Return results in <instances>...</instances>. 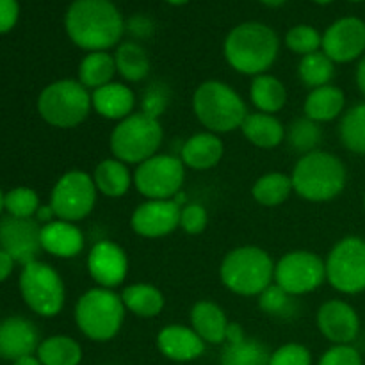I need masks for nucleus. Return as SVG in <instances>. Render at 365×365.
Segmentation results:
<instances>
[{
    "mask_svg": "<svg viewBox=\"0 0 365 365\" xmlns=\"http://www.w3.org/2000/svg\"><path fill=\"white\" fill-rule=\"evenodd\" d=\"M14 267V259L7 252L0 250V282H4L6 278H9V274L13 273Z\"/></svg>",
    "mask_w": 365,
    "mask_h": 365,
    "instance_id": "obj_48",
    "label": "nucleus"
},
{
    "mask_svg": "<svg viewBox=\"0 0 365 365\" xmlns=\"http://www.w3.org/2000/svg\"><path fill=\"white\" fill-rule=\"evenodd\" d=\"M93 182L96 185V191L102 192L109 198H120L127 195L130 185L134 184V177H130L127 164L118 159H106L95 168Z\"/></svg>",
    "mask_w": 365,
    "mask_h": 365,
    "instance_id": "obj_26",
    "label": "nucleus"
},
{
    "mask_svg": "<svg viewBox=\"0 0 365 365\" xmlns=\"http://www.w3.org/2000/svg\"><path fill=\"white\" fill-rule=\"evenodd\" d=\"M271 353L255 339H245L237 344H227L221 351V365H269Z\"/></svg>",
    "mask_w": 365,
    "mask_h": 365,
    "instance_id": "obj_34",
    "label": "nucleus"
},
{
    "mask_svg": "<svg viewBox=\"0 0 365 365\" xmlns=\"http://www.w3.org/2000/svg\"><path fill=\"white\" fill-rule=\"evenodd\" d=\"M341 141L349 152L365 155V103L351 107L341 121Z\"/></svg>",
    "mask_w": 365,
    "mask_h": 365,
    "instance_id": "obj_36",
    "label": "nucleus"
},
{
    "mask_svg": "<svg viewBox=\"0 0 365 365\" xmlns=\"http://www.w3.org/2000/svg\"><path fill=\"white\" fill-rule=\"evenodd\" d=\"M260 2L266 4V6H269V7H278V6H282V4L287 2V0H260Z\"/></svg>",
    "mask_w": 365,
    "mask_h": 365,
    "instance_id": "obj_52",
    "label": "nucleus"
},
{
    "mask_svg": "<svg viewBox=\"0 0 365 365\" xmlns=\"http://www.w3.org/2000/svg\"><path fill=\"white\" fill-rule=\"evenodd\" d=\"M39 331L25 317H7L0 323V359L18 360L39 348Z\"/></svg>",
    "mask_w": 365,
    "mask_h": 365,
    "instance_id": "obj_19",
    "label": "nucleus"
},
{
    "mask_svg": "<svg viewBox=\"0 0 365 365\" xmlns=\"http://www.w3.org/2000/svg\"><path fill=\"white\" fill-rule=\"evenodd\" d=\"M327 280V262L317 253L296 250L274 266V284L291 296L309 294Z\"/></svg>",
    "mask_w": 365,
    "mask_h": 365,
    "instance_id": "obj_12",
    "label": "nucleus"
},
{
    "mask_svg": "<svg viewBox=\"0 0 365 365\" xmlns=\"http://www.w3.org/2000/svg\"><path fill=\"white\" fill-rule=\"evenodd\" d=\"M225 287L239 296H259L273 284L274 264L269 253L257 246H241L227 253L220 267Z\"/></svg>",
    "mask_w": 365,
    "mask_h": 365,
    "instance_id": "obj_5",
    "label": "nucleus"
},
{
    "mask_svg": "<svg viewBox=\"0 0 365 365\" xmlns=\"http://www.w3.org/2000/svg\"><path fill=\"white\" fill-rule=\"evenodd\" d=\"M180 212L182 207L173 200H148L134 210L130 227L141 237H164L180 227Z\"/></svg>",
    "mask_w": 365,
    "mask_h": 365,
    "instance_id": "obj_16",
    "label": "nucleus"
},
{
    "mask_svg": "<svg viewBox=\"0 0 365 365\" xmlns=\"http://www.w3.org/2000/svg\"><path fill=\"white\" fill-rule=\"evenodd\" d=\"M314 2H316V4H321V6H327V4L334 2V0H314Z\"/></svg>",
    "mask_w": 365,
    "mask_h": 365,
    "instance_id": "obj_55",
    "label": "nucleus"
},
{
    "mask_svg": "<svg viewBox=\"0 0 365 365\" xmlns=\"http://www.w3.org/2000/svg\"><path fill=\"white\" fill-rule=\"evenodd\" d=\"M364 209H365V195H364Z\"/></svg>",
    "mask_w": 365,
    "mask_h": 365,
    "instance_id": "obj_57",
    "label": "nucleus"
},
{
    "mask_svg": "<svg viewBox=\"0 0 365 365\" xmlns=\"http://www.w3.org/2000/svg\"><path fill=\"white\" fill-rule=\"evenodd\" d=\"M225 153V145L214 132H200L182 145L180 159L184 166L205 171L216 166Z\"/></svg>",
    "mask_w": 365,
    "mask_h": 365,
    "instance_id": "obj_23",
    "label": "nucleus"
},
{
    "mask_svg": "<svg viewBox=\"0 0 365 365\" xmlns=\"http://www.w3.org/2000/svg\"><path fill=\"white\" fill-rule=\"evenodd\" d=\"M334 64V61L324 52H314L309 53V56H303L298 66L299 78L310 89L330 84L335 73Z\"/></svg>",
    "mask_w": 365,
    "mask_h": 365,
    "instance_id": "obj_35",
    "label": "nucleus"
},
{
    "mask_svg": "<svg viewBox=\"0 0 365 365\" xmlns=\"http://www.w3.org/2000/svg\"><path fill=\"white\" fill-rule=\"evenodd\" d=\"M88 269L100 287H118L123 284L128 273L127 253L116 242L98 241L88 255Z\"/></svg>",
    "mask_w": 365,
    "mask_h": 365,
    "instance_id": "obj_17",
    "label": "nucleus"
},
{
    "mask_svg": "<svg viewBox=\"0 0 365 365\" xmlns=\"http://www.w3.org/2000/svg\"><path fill=\"white\" fill-rule=\"evenodd\" d=\"M116 70L125 81L139 82L150 73V57L146 50L135 41H125L114 53Z\"/></svg>",
    "mask_w": 365,
    "mask_h": 365,
    "instance_id": "obj_32",
    "label": "nucleus"
},
{
    "mask_svg": "<svg viewBox=\"0 0 365 365\" xmlns=\"http://www.w3.org/2000/svg\"><path fill=\"white\" fill-rule=\"evenodd\" d=\"M116 73V61L109 52H88L78 64V82L93 91L110 84Z\"/></svg>",
    "mask_w": 365,
    "mask_h": 365,
    "instance_id": "obj_28",
    "label": "nucleus"
},
{
    "mask_svg": "<svg viewBox=\"0 0 365 365\" xmlns=\"http://www.w3.org/2000/svg\"><path fill=\"white\" fill-rule=\"evenodd\" d=\"M4 198H6V195L0 191V214H2V210H4Z\"/></svg>",
    "mask_w": 365,
    "mask_h": 365,
    "instance_id": "obj_54",
    "label": "nucleus"
},
{
    "mask_svg": "<svg viewBox=\"0 0 365 365\" xmlns=\"http://www.w3.org/2000/svg\"><path fill=\"white\" fill-rule=\"evenodd\" d=\"M250 98L260 113H278L287 102V89L273 75H257L250 86Z\"/></svg>",
    "mask_w": 365,
    "mask_h": 365,
    "instance_id": "obj_29",
    "label": "nucleus"
},
{
    "mask_svg": "<svg viewBox=\"0 0 365 365\" xmlns=\"http://www.w3.org/2000/svg\"><path fill=\"white\" fill-rule=\"evenodd\" d=\"M269 365H312V355L303 344H284L271 353Z\"/></svg>",
    "mask_w": 365,
    "mask_h": 365,
    "instance_id": "obj_42",
    "label": "nucleus"
},
{
    "mask_svg": "<svg viewBox=\"0 0 365 365\" xmlns=\"http://www.w3.org/2000/svg\"><path fill=\"white\" fill-rule=\"evenodd\" d=\"M20 6L16 0H0V34L9 32L16 25Z\"/></svg>",
    "mask_w": 365,
    "mask_h": 365,
    "instance_id": "obj_45",
    "label": "nucleus"
},
{
    "mask_svg": "<svg viewBox=\"0 0 365 365\" xmlns=\"http://www.w3.org/2000/svg\"><path fill=\"white\" fill-rule=\"evenodd\" d=\"M96 185L84 171H68L57 180L50 195V207L63 221H81L91 214L96 202Z\"/></svg>",
    "mask_w": 365,
    "mask_h": 365,
    "instance_id": "obj_11",
    "label": "nucleus"
},
{
    "mask_svg": "<svg viewBox=\"0 0 365 365\" xmlns=\"http://www.w3.org/2000/svg\"><path fill=\"white\" fill-rule=\"evenodd\" d=\"M91 106L106 120L121 121L134 110L135 95L127 84L113 81L91 93Z\"/></svg>",
    "mask_w": 365,
    "mask_h": 365,
    "instance_id": "obj_22",
    "label": "nucleus"
},
{
    "mask_svg": "<svg viewBox=\"0 0 365 365\" xmlns=\"http://www.w3.org/2000/svg\"><path fill=\"white\" fill-rule=\"evenodd\" d=\"M163 127L159 120L145 113H132L121 120L110 134V152L125 164H141L157 155L163 145Z\"/></svg>",
    "mask_w": 365,
    "mask_h": 365,
    "instance_id": "obj_7",
    "label": "nucleus"
},
{
    "mask_svg": "<svg viewBox=\"0 0 365 365\" xmlns=\"http://www.w3.org/2000/svg\"><path fill=\"white\" fill-rule=\"evenodd\" d=\"M184 163L175 155H153L134 171V185L148 200H171L185 180Z\"/></svg>",
    "mask_w": 365,
    "mask_h": 365,
    "instance_id": "obj_13",
    "label": "nucleus"
},
{
    "mask_svg": "<svg viewBox=\"0 0 365 365\" xmlns=\"http://www.w3.org/2000/svg\"><path fill=\"white\" fill-rule=\"evenodd\" d=\"M291 180L294 191L307 202H330L344 191L346 168L334 153L316 150L296 163Z\"/></svg>",
    "mask_w": 365,
    "mask_h": 365,
    "instance_id": "obj_3",
    "label": "nucleus"
},
{
    "mask_svg": "<svg viewBox=\"0 0 365 365\" xmlns=\"http://www.w3.org/2000/svg\"><path fill=\"white\" fill-rule=\"evenodd\" d=\"M317 327L335 346H346L359 337L360 319L351 305L341 299H330L317 312Z\"/></svg>",
    "mask_w": 365,
    "mask_h": 365,
    "instance_id": "obj_18",
    "label": "nucleus"
},
{
    "mask_svg": "<svg viewBox=\"0 0 365 365\" xmlns=\"http://www.w3.org/2000/svg\"><path fill=\"white\" fill-rule=\"evenodd\" d=\"M280 50L278 34L266 24L245 21L228 32L225 39V59L239 73L262 75L273 66Z\"/></svg>",
    "mask_w": 365,
    "mask_h": 365,
    "instance_id": "obj_2",
    "label": "nucleus"
},
{
    "mask_svg": "<svg viewBox=\"0 0 365 365\" xmlns=\"http://www.w3.org/2000/svg\"><path fill=\"white\" fill-rule=\"evenodd\" d=\"M39 198L36 191L29 187H16L9 191L4 198V209L9 216L20 217V220H31L36 216L39 209Z\"/></svg>",
    "mask_w": 365,
    "mask_h": 365,
    "instance_id": "obj_38",
    "label": "nucleus"
},
{
    "mask_svg": "<svg viewBox=\"0 0 365 365\" xmlns=\"http://www.w3.org/2000/svg\"><path fill=\"white\" fill-rule=\"evenodd\" d=\"M191 328L209 344H223L228 328L227 314L216 303L198 302L191 309Z\"/></svg>",
    "mask_w": 365,
    "mask_h": 365,
    "instance_id": "obj_24",
    "label": "nucleus"
},
{
    "mask_svg": "<svg viewBox=\"0 0 365 365\" xmlns=\"http://www.w3.org/2000/svg\"><path fill=\"white\" fill-rule=\"evenodd\" d=\"M168 103H170V89L163 82H153L145 91V96H143L141 113L159 120L160 114L166 110Z\"/></svg>",
    "mask_w": 365,
    "mask_h": 365,
    "instance_id": "obj_41",
    "label": "nucleus"
},
{
    "mask_svg": "<svg viewBox=\"0 0 365 365\" xmlns=\"http://www.w3.org/2000/svg\"><path fill=\"white\" fill-rule=\"evenodd\" d=\"M121 299L128 312L138 317H155L164 309V296L150 284H134L125 287Z\"/></svg>",
    "mask_w": 365,
    "mask_h": 365,
    "instance_id": "obj_30",
    "label": "nucleus"
},
{
    "mask_svg": "<svg viewBox=\"0 0 365 365\" xmlns=\"http://www.w3.org/2000/svg\"><path fill=\"white\" fill-rule=\"evenodd\" d=\"M351 2H364V0H351Z\"/></svg>",
    "mask_w": 365,
    "mask_h": 365,
    "instance_id": "obj_56",
    "label": "nucleus"
},
{
    "mask_svg": "<svg viewBox=\"0 0 365 365\" xmlns=\"http://www.w3.org/2000/svg\"><path fill=\"white\" fill-rule=\"evenodd\" d=\"M20 292L29 309L41 317L57 316L63 310L66 298L59 273L39 260L24 266L20 273Z\"/></svg>",
    "mask_w": 365,
    "mask_h": 365,
    "instance_id": "obj_9",
    "label": "nucleus"
},
{
    "mask_svg": "<svg viewBox=\"0 0 365 365\" xmlns=\"http://www.w3.org/2000/svg\"><path fill=\"white\" fill-rule=\"evenodd\" d=\"M125 310L123 299L113 289H89L75 305V323L89 341L107 342L123 327Z\"/></svg>",
    "mask_w": 365,
    "mask_h": 365,
    "instance_id": "obj_6",
    "label": "nucleus"
},
{
    "mask_svg": "<svg viewBox=\"0 0 365 365\" xmlns=\"http://www.w3.org/2000/svg\"><path fill=\"white\" fill-rule=\"evenodd\" d=\"M344 103V93L335 88V86L327 84L309 93L303 110H305V116L309 120L316 121V123H323V121H331L341 116Z\"/></svg>",
    "mask_w": 365,
    "mask_h": 365,
    "instance_id": "obj_25",
    "label": "nucleus"
},
{
    "mask_svg": "<svg viewBox=\"0 0 365 365\" xmlns=\"http://www.w3.org/2000/svg\"><path fill=\"white\" fill-rule=\"evenodd\" d=\"M319 365H364L360 353L351 344L334 346L321 356Z\"/></svg>",
    "mask_w": 365,
    "mask_h": 365,
    "instance_id": "obj_44",
    "label": "nucleus"
},
{
    "mask_svg": "<svg viewBox=\"0 0 365 365\" xmlns=\"http://www.w3.org/2000/svg\"><path fill=\"white\" fill-rule=\"evenodd\" d=\"M327 280L344 294L365 291V239L346 237L331 248L327 259Z\"/></svg>",
    "mask_w": 365,
    "mask_h": 365,
    "instance_id": "obj_10",
    "label": "nucleus"
},
{
    "mask_svg": "<svg viewBox=\"0 0 365 365\" xmlns=\"http://www.w3.org/2000/svg\"><path fill=\"white\" fill-rule=\"evenodd\" d=\"M34 217H36V221H38V223H41V227H43V225H46V223H52L53 217H56V212H53L52 207L45 205V207H39Z\"/></svg>",
    "mask_w": 365,
    "mask_h": 365,
    "instance_id": "obj_49",
    "label": "nucleus"
},
{
    "mask_svg": "<svg viewBox=\"0 0 365 365\" xmlns=\"http://www.w3.org/2000/svg\"><path fill=\"white\" fill-rule=\"evenodd\" d=\"M323 52L334 63H351L365 52V21L346 16L334 21L323 34Z\"/></svg>",
    "mask_w": 365,
    "mask_h": 365,
    "instance_id": "obj_15",
    "label": "nucleus"
},
{
    "mask_svg": "<svg viewBox=\"0 0 365 365\" xmlns=\"http://www.w3.org/2000/svg\"><path fill=\"white\" fill-rule=\"evenodd\" d=\"M259 307L269 316L284 317L292 312V296L285 292L280 285L271 284L259 294Z\"/></svg>",
    "mask_w": 365,
    "mask_h": 365,
    "instance_id": "obj_40",
    "label": "nucleus"
},
{
    "mask_svg": "<svg viewBox=\"0 0 365 365\" xmlns=\"http://www.w3.org/2000/svg\"><path fill=\"white\" fill-rule=\"evenodd\" d=\"M166 2L171 4V6H185L189 0H166Z\"/></svg>",
    "mask_w": 365,
    "mask_h": 365,
    "instance_id": "obj_53",
    "label": "nucleus"
},
{
    "mask_svg": "<svg viewBox=\"0 0 365 365\" xmlns=\"http://www.w3.org/2000/svg\"><path fill=\"white\" fill-rule=\"evenodd\" d=\"M241 130L252 145L259 148H274L284 141V125L266 113H252L242 121Z\"/></svg>",
    "mask_w": 365,
    "mask_h": 365,
    "instance_id": "obj_27",
    "label": "nucleus"
},
{
    "mask_svg": "<svg viewBox=\"0 0 365 365\" xmlns=\"http://www.w3.org/2000/svg\"><path fill=\"white\" fill-rule=\"evenodd\" d=\"M209 223V214H207L205 207L200 203H191V205L182 207L180 212V227L184 232L191 235L202 234Z\"/></svg>",
    "mask_w": 365,
    "mask_h": 365,
    "instance_id": "obj_43",
    "label": "nucleus"
},
{
    "mask_svg": "<svg viewBox=\"0 0 365 365\" xmlns=\"http://www.w3.org/2000/svg\"><path fill=\"white\" fill-rule=\"evenodd\" d=\"M0 250L9 253L21 266L34 262L41 252V227L36 220L7 216L0 221Z\"/></svg>",
    "mask_w": 365,
    "mask_h": 365,
    "instance_id": "obj_14",
    "label": "nucleus"
},
{
    "mask_svg": "<svg viewBox=\"0 0 365 365\" xmlns=\"http://www.w3.org/2000/svg\"><path fill=\"white\" fill-rule=\"evenodd\" d=\"M294 191L291 177L284 173H267L255 182L252 195L257 203L264 207H274L284 203Z\"/></svg>",
    "mask_w": 365,
    "mask_h": 365,
    "instance_id": "obj_33",
    "label": "nucleus"
},
{
    "mask_svg": "<svg viewBox=\"0 0 365 365\" xmlns=\"http://www.w3.org/2000/svg\"><path fill=\"white\" fill-rule=\"evenodd\" d=\"M245 339H246V335H245V330L241 328V324L228 323L227 339H225V342H227V344H237V342H242Z\"/></svg>",
    "mask_w": 365,
    "mask_h": 365,
    "instance_id": "obj_47",
    "label": "nucleus"
},
{
    "mask_svg": "<svg viewBox=\"0 0 365 365\" xmlns=\"http://www.w3.org/2000/svg\"><path fill=\"white\" fill-rule=\"evenodd\" d=\"M192 110L200 123L214 134L237 130L248 116L245 100L234 88L221 81H205L196 88Z\"/></svg>",
    "mask_w": 365,
    "mask_h": 365,
    "instance_id": "obj_4",
    "label": "nucleus"
},
{
    "mask_svg": "<svg viewBox=\"0 0 365 365\" xmlns=\"http://www.w3.org/2000/svg\"><path fill=\"white\" fill-rule=\"evenodd\" d=\"M36 355L43 365H78L82 362L81 344L66 335L45 339L39 344Z\"/></svg>",
    "mask_w": 365,
    "mask_h": 365,
    "instance_id": "obj_31",
    "label": "nucleus"
},
{
    "mask_svg": "<svg viewBox=\"0 0 365 365\" xmlns=\"http://www.w3.org/2000/svg\"><path fill=\"white\" fill-rule=\"evenodd\" d=\"M91 95L73 78H63L46 86L38 98V113L48 125L73 128L88 118Z\"/></svg>",
    "mask_w": 365,
    "mask_h": 365,
    "instance_id": "obj_8",
    "label": "nucleus"
},
{
    "mask_svg": "<svg viewBox=\"0 0 365 365\" xmlns=\"http://www.w3.org/2000/svg\"><path fill=\"white\" fill-rule=\"evenodd\" d=\"M285 45L294 53L309 56V53L319 52L321 45H323V36L310 25H296L285 36Z\"/></svg>",
    "mask_w": 365,
    "mask_h": 365,
    "instance_id": "obj_39",
    "label": "nucleus"
},
{
    "mask_svg": "<svg viewBox=\"0 0 365 365\" xmlns=\"http://www.w3.org/2000/svg\"><path fill=\"white\" fill-rule=\"evenodd\" d=\"M157 348L173 362H191L205 353V341L192 328L170 324L157 335Z\"/></svg>",
    "mask_w": 365,
    "mask_h": 365,
    "instance_id": "obj_20",
    "label": "nucleus"
},
{
    "mask_svg": "<svg viewBox=\"0 0 365 365\" xmlns=\"http://www.w3.org/2000/svg\"><path fill=\"white\" fill-rule=\"evenodd\" d=\"M64 29L78 48L107 52L120 43L125 20L110 0H73L64 16Z\"/></svg>",
    "mask_w": 365,
    "mask_h": 365,
    "instance_id": "obj_1",
    "label": "nucleus"
},
{
    "mask_svg": "<svg viewBox=\"0 0 365 365\" xmlns=\"http://www.w3.org/2000/svg\"><path fill=\"white\" fill-rule=\"evenodd\" d=\"M13 365H43L41 362H39L38 356L34 355H27V356H21V359L14 360Z\"/></svg>",
    "mask_w": 365,
    "mask_h": 365,
    "instance_id": "obj_51",
    "label": "nucleus"
},
{
    "mask_svg": "<svg viewBox=\"0 0 365 365\" xmlns=\"http://www.w3.org/2000/svg\"><path fill=\"white\" fill-rule=\"evenodd\" d=\"M41 248L59 259H71L84 248V235L70 221L53 220L41 227Z\"/></svg>",
    "mask_w": 365,
    "mask_h": 365,
    "instance_id": "obj_21",
    "label": "nucleus"
},
{
    "mask_svg": "<svg viewBox=\"0 0 365 365\" xmlns=\"http://www.w3.org/2000/svg\"><path fill=\"white\" fill-rule=\"evenodd\" d=\"M125 29H127L134 38L146 39L152 36L153 21L150 20L146 14H134V16H130L125 21Z\"/></svg>",
    "mask_w": 365,
    "mask_h": 365,
    "instance_id": "obj_46",
    "label": "nucleus"
},
{
    "mask_svg": "<svg viewBox=\"0 0 365 365\" xmlns=\"http://www.w3.org/2000/svg\"><path fill=\"white\" fill-rule=\"evenodd\" d=\"M356 84H359L360 91L365 95V56L364 59L360 61L359 68H356Z\"/></svg>",
    "mask_w": 365,
    "mask_h": 365,
    "instance_id": "obj_50",
    "label": "nucleus"
},
{
    "mask_svg": "<svg viewBox=\"0 0 365 365\" xmlns=\"http://www.w3.org/2000/svg\"><path fill=\"white\" fill-rule=\"evenodd\" d=\"M287 141L292 150L302 153L316 152L317 146L323 141V132H321L319 123L309 120V118H299L294 120L289 127L287 132Z\"/></svg>",
    "mask_w": 365,
    "mask_h": 365,
    "instance_id": "obj_37",
    "label": "nucleus"
}]
</instances>
